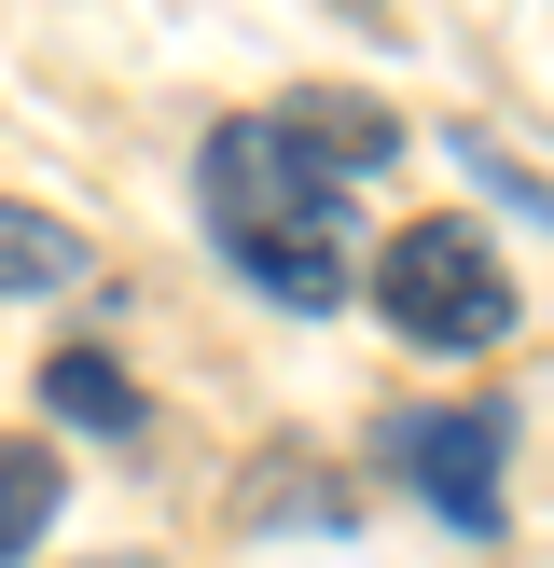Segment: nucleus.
Here are the masks:
<instances>
[{
    "label": "nucleus",
    "instance_id": "f257e3e1",
    "mask_svg": "<svg viewBox=\"0 0 554 568\" xmlns=\"http://www.w3.org/2000/svg\"><path fill=\"white\" fill-rule=\"evenodd\" d=\"M194 222H208V250L249 292H277L291 320L347 305V181H332L277 111H222L208 125V153H194Z\"/></svg>",
    "mask_w": 554,
    "mask_h": 568
},
{
    "label": "nucleus",
    "instance_id": "f03ea898",
    "mask_svg": "<svg viewBox=\"0 0 554 568\" xmlns=\"http://www.w3.org/2000/svg\"><path fill=\"white\" fill-rule=\"evenodd\" d=\"M375 320L402 333V347L430 361H485L499 333H513V264H499L471 222H402L375 264Z\"/></svg>",
    "mask_w": 554,
    "mask_h": 568
},
{
    "label": "nucleus",
    "instance_id": "7ed1b4c3",
    "mask_svg": "<svg viewBox=\"0 0 554 568\" xmlns=\"http://www.w3.org/2000/svg\"><path fill=\"white\" fill-rule=\"evenodd\" d=\"M375 444H388V471H402L458 541H485V527L513 514V416L499 403H402Z\"/></svg>",
    "mask_w": 554,
    "mask_h": 568
},
{
    "label": "nucleus",
    "instance_id": "20e7f679",
    "mask_svg": "<svg viewBox=\"0 0 554 568\" xmlns=\"http://www.w3.org/2000/svg\"><path fill=\"white\" fill-rule=\"evenodd\" d=\"M277 125H291L305 153L332 166V181H375V166L402 153V125H388L375 98H347V83H291V98H277Z\"/></svg>",
    "mask_w": 554,
    "mask_h": 568
},
{
    "label": "nucleus",
    "instance_id": "39448f33",
    "mask_svg": "<svg viewBox=\"0 0 554 568\" xmlns=\"http://www.w3.org/2000/svg\"><path fill=\"white\" fill-rule=\"evenodd\" d=\"M42 403L70 416V430H98V444H138V375L111 347H55L42 361Z\"/></svg>",
    "mask_w": 554,
    "mask_h": 568
},
{
    "label": "nucleus",
    "instance_id": "423d86ee",
    "mask_svg": "<svg viewBox=\"0 0 554 568\" xmlns=\"http://www.w3.org/2000/svg\"><path fill=\"white\" fill-rule=\"evenodd\" d=\"M70 277H83V236L55 209H28V194H0V305L14 292H70Z\"/></svg>",
    "mask_w": 554,
    "mask_h": 568
},
{
    "label": "nucleus",
    "instance_id": "0eeeda50",
    "mask_svg": "<svg viewBox=\"0 0 554 568\" xmlns=\"http://www.w3.org/2000/svg\"><path fill=\"white\" fill-rule=\"evenodd\" d=\"M55 527V444H0V568H28Z\"/></svg>",
    "mask_w": 554,
    "mask_h": 568
},
{
    "label": "nucleus",
    "instance_id": "6e6552de",
    "mask_svg": "<svg viewBox=\"0 0 554 568\" xmlns=\"http://www.w3.org/2000/svg\"><path fill=\"white\" fill-rule=\"evenodd\" d=\"M458 166H471V181H499V194H513V209H526V222H554V181H526V166H513V153H499V139H485V125H471V139H458Z\"/></svg>",
    "mask_w": 554,
    "mask_h": 568
},
{
    "label": "nucleus",
    "instance_id": "1a4fd4ad",
    "mask_svg": "<svg viewBox=\"0 0 554 568\" xmlns=\"http://www.w3.org/2000/svg\"><path fill=\"white\" fill-rule=\"evenodd\" d=\"M249 514H305V527H332L347 499H332V486H305V471H249Z\"/></svg>",
    "mask_w": 554,
    "mask_h": 568
}]
</instances>
